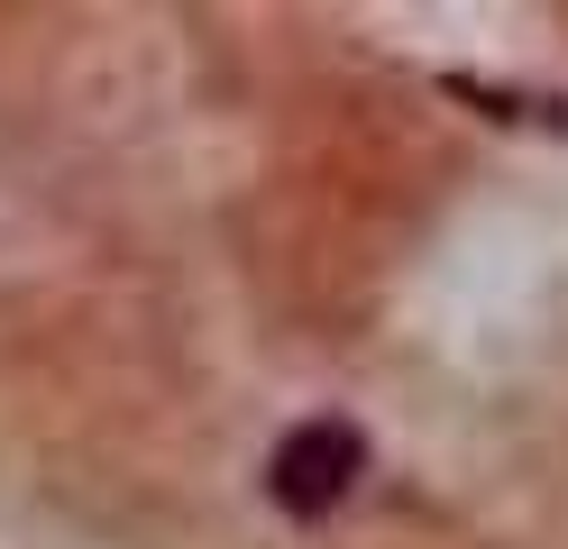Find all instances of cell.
<instances>
[{"instance_id": "1", "label": "cell", "mask_w": 568, "mask_h": 549, "mask_svg": "<svg viewBox=\"0 0 568 549\" xmlns=\"http://www.w3.org/2000/svg\"><path fill=\"white\" fill-rule=\"evenodd\" d=\"M358 476H367V430L322 413V421H303V430L275 439L266 495H275V512H294V522H322V512H339L348 495H358Z\"/></svg>"}]
</instances>
